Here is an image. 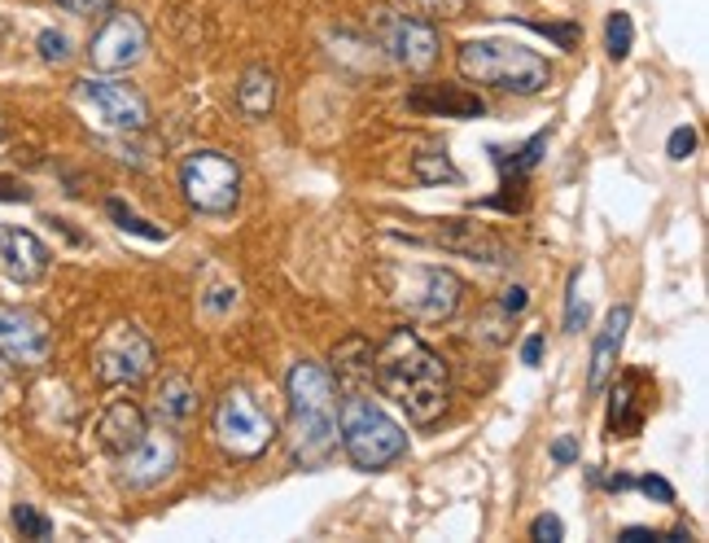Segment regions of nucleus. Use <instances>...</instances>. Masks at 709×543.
I'll return each instance as SVG.
<instances>
[{
	"label": "nucleus",
	"instance_id": "23",
	"mask_svg": "<svg viewBox=\"0 0 709 543\" xmlns=\"http://www.w3.org/2000/svg\"><path fill=\"white\" fill-rule=\"evenodd\" d=\"M412 176H416L421 184H455V180H460V171H455V163L447 158V150H421V154L412 158Z\"/></svg>",
	"mask_w": 709,
	"mask_h": 543
},
{
	"label": "nucleus",
	"instance_id": "11",
	"mask_svg": "<svg viewBox=\"0 0 709 543\" xmlns=\"http://www.w3.org/2000/svg\"><path fill=\"white\" fill-rule=\"evenodd\" d=\"M145 49H150L145 23H141L137 14H128V10H114V14L101 23V31L92 36L88 57H92V66H96L101 75H118V70L137 66V62L145 57Z\"/></svg>",
	"mask_w": 709,
	"mask_h": 543
},
{
	"label": "nucleus",
	"instance_id": "19",
	"mask_svg": "<svg viewBox=\"0 0 709 543\" xmlns=\"http://www.w3.org/2000/svg\"><path fill=\"white\" fill-rule=\"evenodd\" d=\"M193 412H197V386H193L184 373H171V377H163V386H158V399H154V416H158V425L176 429V425L193 421Z\"/></svg>",
	"mask_w": 709,
	"mask_h": 543
},
{
	"label": "nucleus",
	"instance_id": "35",
	"mask_svg": "<svg viewBox=\"0 0 709 543\" xmlns=\"http://www.w3.org/2000/svg\"><path fill=\"white\" fill-rule=\"evenodd\" d=\"M552 461H556V465H573V461H578V443L569 439V434L552 443Z\"/></svg>",
	"mask_w": 709,
	"mask_h": 543
},
{
	"label": "nucleus",
	"instance_id": "29",
	"mask_svg": "<svg viewBox=\"0 0 709 543\" xmlns=\"http://www.w3.org/2000/svg\"><path fill=\"white\" fill-rule=\"evenodd\" d=\"M36 49H40V57H44L49 66H62V62H70V40H66L62 31H40Z\"/></svg>",
	"mask_w": 709,
	"mask_h": 543
},
{
	"label": "nucleus",
	"instance_id": "17",
	"mask_svg": "<svg viewBox=\"0 0 709 543\" xmlns=\"http://www.w3.org/2000/svg\"><path fill=\"white\" fill-rule=\"evenodd\" d=\"M145 429H150V421H145V412H141L132 399H114V403L101 412V421H96V443H101L109 456H128V452L145 439Z\"/></svg>",
	"mask_w": 709,
	"mask_h": 543
},
{
	"label": "nucleus",
	"instance_id": "12",
	"mask_svg": "<svg viewBox=\"0 0 709 543\" xmlns=\"http://www.w3.org/2000/svg\"><path fill=\"white\" fill-rule=\"evenodd\" d=\"M53 351L49 320L27 311V307H5L0 302V360L18 369H40Z\"/></svg>",
	"mask_w": 709,
	"mask_h": 543
},
{
	"label": "nucleus",
	"instance_id": "40",
	"mask_svg": "<svg viewBox=\"0 0 709 543\" xmlns=\"http://www.w3.org/2000/svg\"><path fill=\"white\" fill-rule=\"evenodd\" d=\"M609 487H614V491H631L635 482H631V478H622V474H614V478H609Z\"/></svg>",
	"mask_w": 709,
	"mask_h": 543
},
{
	"label": "nucleus",
	"instance_id": "14",
	"mask_svg": "<svg viewBox=\"0 0 709 543\" xmlns=\"http://www.w3.org/2000/svg\"><path fill=\"white\" fill-rule=\"evenodd\" d=\"M118 461H124V482L128 487H158L163 478L176 474L180 443H176V434L167 425H158V429H145V439Z\"/></svg>",
	"mask_w": 709,
	"mask_h": 543
},
{
	"label": "nucleus",
	"instance_id": "15",
	"mask_svg": "<svg viewBox=\"0 0 709 543\" xmlns=\"http://www.w3.org/2000/svg\"><path fill=\"white\" fill-rule=\"evenodd\" d=\"M627 329H631V302H618L605 315V324H601L596 347H591V373H586V390L591 395H601L614 382L618 360H622V347H627Z\"/></svg>",
	"mask_w": 709,
	"mask_h": 543
},
{
	"label": "nucleus",
	"instance_id": "3",
	"mask_svg": "<svg viewBox=\"0 0 709 543\" xmlns=\"http://www.w3.org/2000/svg\"><path fill=\"white\" fill-rule=\"evenodd\" d=\"M455 66L468 83H491L517 96H539L552 83V66L534 49L513 44V40H468L460 44Z\"/></svg>",
	"mask_w": 709,
	"mask_h": 543
},
{
	"label": "nucleus",
	"instance_id": "39",
	"mask_svg": "<svg viewBox=\"0 0 709 543\" xmlns=\"http://www.w3.org/2000/svg\"><path fill=\"white\" fill-rule=\"evenodd\" d=\"M618 539H627V543H653V539H661L657 530H648V526H627Z\"/></svg>",
	"mask_w": 709,
	"mask_h": 543
},
{
	"label": "nucleus",
	"instance_id": "22",
	"mask_svg": "<svg viewBox=\"0 0 709 543\" xmlns=\"http://www.w3.org/2000/svg\"><path fill=\"white\" fill-rule=\"evenodd\" d=\"M333 364H337V377H373V347L364 338H346L333 351Z\"/></svg>",
	"mask_w": 709,
	"mask_h": 543
},
{
	"label": "nucleus",
	"instance_id": "9",
	"mask_svg": "<svg viewBox=\"0 0 709 543\" xmlns=\"http://www.w3.org/2000/svg\"><path fill=\"white\" fill-rule=\"evenodd\" d=\"M390 233H403V229H390ZM403 237L438 246V250H451V255H464V259H478V263H508L513 259L508 246L500 242V233L478 224V220H421Z\"/></svg>",
	"mask_w": 709,
	"mask_h": 543
},
{
	"label": "nucleus",
	"instance_id": "34",
	"mask_svg": "<svg viewBox=\"0 0 709 543\" xmlns=\"http://www.w3.org/2000/svg\"><path fill=\"white\" fill-rule=\"evenodd\" d=\"M464 5V0H408V10H416V14H455Z\"/></svg>",
	"mask_w": 709,
	"mask_h": 543
},
{
	"label": "nucleus",
	"instance_id": "26",
	"mask_svg": "<svg viewBox=\"0 0 709 543\" xmlns=\"http://www.w3.org/2000/svg\"><path fill=\"white\" fill-rule=\"evenodd\" d=\"M631 44H635L631 14H609V23H605V49H609V57L614 62H627L631 57Z\"/></svg>",
	"mask_w": 709,
	"mask_h": 543
},
{
	"label": "nucleus",
	"instance_id": "13",
	"mask_svg": "<svg viewBox=\"0 0 709 543\" xmlns=\"http://www.w3.org/2000/svg\"><path fill=\"white\" fill-rule=\"evenodd\" d=\"M377 40L386 49V57L403 70H429L438 62V31L425 18L412 14H382L377 18Z\"/></svg>",
	"mask_w": 709,
	"mask_h": 543
},
{
	"label": "nucleus",
	"instance_id": "8",
	"mask_svg": "<svg viewBox=\"0 0 709 543\" xmlns=\"http://www.w3.org/2000/svg\"><path fill=\"white\" fill-rule=\"evenodd\" d=\"M154 342L137 324H109L92 347V373L101 386H141L154 373Z\"/></svg>",
	"mask_w": 709,
	"mask_h": 543
},
{
	"label": "nucleus",
	"instance_id": "28",
	"mask_svg": "<svg viewBox=\"0 0 709 543\" xmlns=\"http://www.w3.org/2000/svg\"><path fill=\"white\" fill-rule=\"evenodd\" d=\"M14 526H18L23 539H49V534H53L49 517H44L40 508H31V504H18V508H14Z\"/></svg>",
	"mask_w": 709,
	"mask_h": 543
},
{
	"label": "nucleus",
	"instance_id": "1",
	"mask_svg": "<svg viewBox=\"0 0 709 543\" xmlns=\"http://www.w3.org/2000/svg\"><path fill=\"white\" fill-rule=\"evenodd\" d=\"M373 382L377 390L408 412L412 425H434L447 412L451 377L434 347H425L412 329H395L382 351H373Z\"/></svg>",
	"mask_w": 709,
	"mask_h": 543
},
{
	"label": "nucleus",
	"instance_id": "4",
	"mask_svg": "<svg viewBox=\"0 0 709 543\" xmlns=\"http://www.w3.org/2000/svg\"><path fill=\"white\" fill-rule=\"evenodd\" d=\"M337 443H341V452L350 456L354 469L373 474V469L395 465L408 452V434L382 403L354 395L337 412Z\"/></svg>",
	"mask_w": 709,
	"mask_h": 543
},
{
	"label": "nucleus",
	"instance_id": "20",
	"mask_svg": "<svg viewBox=\"0 0 709 543\" xmlns=\"http://www.w3.org/2000/svg\"><path fill=\"white\" fill-rule=\"evenodd\" d=\"M272 105H276V75L268 66H250L242 83H236V111L246 119H263L272 115Z\"/></svg>",
	"mask_w": 709,
	"mask_h": 543
},
{
	"label": "nucleus",
	"instance_id": "37",
	"mask_svg": "<svg viewBox=\"0 0 709 543\" xmlns=\"http://www.w3.org/2000/svg\"><path fill=\"white\" fill-rule=\"evenodd\" d=\"M0 202H31V193H27L18 180H5V176H0Z\"/></svg>",
	"mask_w": 709,
	"mask_h": 543
},
{
	"label": "nucleus",
	"instance_id": "33",
	"mask_svg": "<svg viewBox=\"0 0 709 543\" xmlns=\"http://www.w3.org/2000/svg\"><path fill=\"white\" fill-rule=\"evenodd\" d=\"M635 487H640V491H644L648 500H657V504H674V487H670L666 478H657V474H648V478H640Z\"/></svg>",
	"mask_w": 709,
	"mask_h": 543
},
{
	"label": "nucleus",
	"instance_id": "41",
	"mask_svg": "<svg viewBox=\"0 0 709 543\" xmlns=\"http://www.w3.org/2000/svg\"><path fill=\"white\" fill-rule=\"evenodd\" d=\"M0 390H5V360H0Z\"/></svg>",
	"mask_w": 709,
	"mask_h": 543
},
{
	"label": "nucleus",
	"instance_id": "36",
	"mask_svg": "<svg viewBox=\"0 0 709 543\" xmlns=\"http://www.w3.org/2000/svg\"><path fill=\"white\" fill-rule=\"evenodd\" d=\"M526 302H530V298H526V285H513V289H508V294L500 298V307H504L508 315H517V311H526Z\"/></svg>",
	"mask_w": 709,
	"mask_h": 543
},
{
	"label": "nucleus",
	"instance_id": "21",
	"mask_svg": "<svg viewBox=\"0 0 709 543\" xmlns=\"http://www.w3.org/2000/svg\"><path fill=\"white\" fill-rule=\"evenodd\" d=\"M635 373H627V377H618V386H614V412H609V429L614 434H622V439H631V434L644 425V399H635Z\"/></svg>",
	"mask_w": 709,
	"mask_h": 543
},
{
	"label": "nucleus",
	"instance_id": "32",
	"mask_svg": "<svg viewBox=\"0 0 709 543\" xmlns=\"http://www.w3.org/2000/svg\"><path fill=\"white\" fill-rule=\"evenodd\" d=\"M66 14H79V18H92V14H109L114 0H57Z\"/></svg>",
	"mask_w": 709,
	"mask_h": 543
},
{
	"label": "nucleus",
	"instance_id": "5",
	"mask_svg": "<svg viewBox=\"0 0 709 543\" xmlns=\"http://www.w3.org/2000/svg\"><path fill=\"white\" fill-rule=\"evenodd\" d=\"M210 434L232 461H255L272 448L276 425L246 390H228L210 412Z\"/></svg>",
	"mask_w": 709,
	"mask_h": 543
},
{
	"label": "nucleus",
	"instance_id": "18",
	"mask_svg": "<svg viewBox=\"0 0 709 543\" xmlns=\"http://www.w3.org/2000/svg\"><path fill=\"white\" fill-rule=\"evenodd\" d=\"M0 259L18 285H36L49 272V246L27 229H0Z\"/></svg>",
	"mask_w": 709,
	"mask_h": 543
},
{
	"label": "nucleus",
	"instance_id": "25",
	"mask_svg": "<svg viewBox=\"0 0 709 543\" xmlns=\"http://www.w3.org/2000/svg\"><path fill=\"white\" fill-rule=\"evenodd\" d=\"M105 210H109V220H114L118 229H124V233H137V237H145V242H167V233H163V229H154L150 220H141V215H137V210H128V206L118 202V197H109V202H105Z\"/></svg>",
	"mask_w": 709,
	"mask_h": 543
},
{
	"label": "nucleus",
	"instance_id": "27",
	"mask_svg": "<svg viewBox=\"0 0 709 543\" xmlns=\"http://www.w3.org/2000/svg\"><path fill=\"white\" fill-rule=\"evenodd\" d=\"M582 320H586V298H582V276L573 272L569 289H565V334H578Z\"/></svg>",
	"mask_w": 709,
	"mask_h": 543
},
{
	"label": "nucleus",
	"instance_id": "7",
	"mask_svg": "<svg viewBox=\"0 0 709 543\" xmlns=\"http://www.w3.org/2000/svg\"><path fill=\"white\" fill-rule=\"evenodd\" d=\"M75 101L88 111V119L105 132H118V137H132V132H145L150 128V101L124 83L114 75H88L75 83Z\"/></svg>",
	"mask_w": 709,
	"mask_h": 543
},
{
	"label": "nucleus",
	"instance_id": "6",
	"mask_svg": "<svg viewBox=\"0 0 709 543\" xmlns=\"http://www.w3.org/2000/svg\"><path fill=\"white\" fill-rule=\"evenodd\" d=\"M180 189L184 202L202 215H228L242 202V167L223 150H193L180 163Z\"/></svg>",
	"mask_w": 709,
	"mask_h": 543
},
{
	"label": "nucleus",
	"instance_id": "2",
	"mask_svg": "<svg viewBox=\"0 0 709 543\" xmlns=\"http://www.w3.org/2000/svg\"><path fill=\"white\" fill-rule=\"evenodd\" d=\"M298 465H324L337 452V382L328 369L298 360L285 377Z\"/></svg>",
	"mask_w": 709,
	"mask_h": 543
},
{
	"label": "nucleus",
	"instance_id": "30",
	"mask_svg": "<svg viewBox=\"0 0 709 543\" xmlns=\"http://www.w3.org/2000/svg\"><path fill=\"white\" fill-rule=\"evenodd\" d=\"M530 539H539V543H560V539H565L560 517H556V513H539V517L530 521Z\"/></svg>",
	"mask_w": 709,
	"mask_h": 543
},
{
	"label": "nucleus",
	"instance_id": "38",
	"mask_svg": "<svg viewBox=\"0 0 709 543\" xmlns=\"http://www.w3.org/2000/svg\"><path fill=\"white\" fill-rule=\"evenodd\" d=\"M521 360H526V364H539V360H543V334H530V338L521 342Z\"/></svg>",
	"mask_w": 709,
	"mask_h": 543
},
{
	"label": "nucleus",
	"instance_id": "24",
	"mask_svg": "<svg viewBox=\"0 0 709 543\" xmlns=\"http://www.w3.org/2000/svg\"><path fill=\"white\" fill-rule=\"evenodd\" d=\"M543 150H547V132H539V137H530L521 150H513V158L504 154V150H495V163L513 176V180H521L526 171H534L539 167V158H543Z\"/></svg>",
	"mask_w": 709,
	"mask_h": 543
},
{
	"label": "nucleus",
	"instance_id": "31",
	"mask_svg": "<svg viewBox=\"0 0 709 543\" xmlns=\"http://www.w3.org/2000/svg\"><path fill=\"white\" fill-rule=\"evenodd\" d=\"M692 150H696V132H692V128H674L670 141H666V154H670L674 163H683V158H692Z\"/></svg>",
	"mask_w": 709,
	"mask_h": 543
},
{
	"label": "nucleus",
	"instance_id": "10",
	"mask_svg": "<svg viewBox=\"0 0 709 543\" xmlns=\"http://www.w3.org/2000/svg\"><path fill=\"white\" fill-rule=\"evenodd\" d=\"M460 294H464V285L447 268H408V272H399V285H395V302L408 307V315H416V320L455 315Z\"/></svg>",
	"mask_w": 709,
	"mask_h": 543
},
{
	"label": "nucleus",
	"instance_id": "16",
	"mask_svg": "<svg viewBox=\"0 0 709 543\" xmlns=\"http://www.w3.org/2000/svg\"><path fill=\"white\" fill-rule=\"evenodd\" d=\"M408 105L421 115H442V119H482L487 101L478 92H464L460 83H421L408 92Z\"/></svg>",
	"mask_w": 709,
	"mask_h": 543
}]
</instances>
